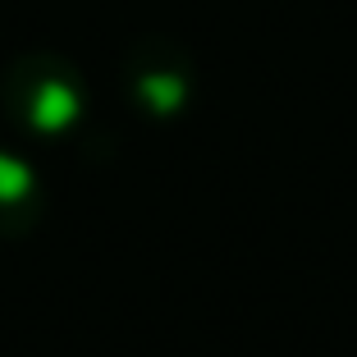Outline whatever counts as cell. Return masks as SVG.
I'll list each match as a JSON object with an SVG mask.
<instances>
[{"label": "cell", "instance_id": "obj_3", "mask_svg": "<svg viewBox=\"0 0 357 357\" xmlns=\"http://www.w3.org/2000/svg\"><path fill=\"white\" fill-rule=\"evenodd\" d=\"M42 215V183L28 160L0 151V238H19Z\"/></svg>", "mask_w": 357, "mask_h": 357}, {"label": "cell", "instance_id": "obj_2", "mask_svg": "<svg viewBox=\"0 0 357 357\" xmlns=\"http://www.w3.org/2000/svg\"><path fill=\"white\" fill-rule=\"evenodd\" d=\"M124 92L151 119H174L192 101V55L169 37H137L124 55Z\"/></svg>", "mask_w": 357, "mask_h": 357}, {"label": "cell", "instance_id": "obj_1", "mask_svg": "<svg viewBox=\"0 0 357 357\" xmlns=\"http://www.w3.org/2000/svg\"><path fill=\"white\" fill-rule=\"evenodd\" d=\"M0 105L10 124L37 137H60L78 128L87 110V83L78 64H69L55 51H28L5 64L0 74Z\"/></svg>", "mask_w": 357, "mask_h": 357}]
</instances>
